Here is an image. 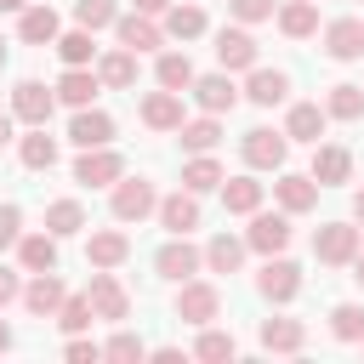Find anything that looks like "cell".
I'll use <instances>...</instances> for the list:
<instances>
[{
  "instance_id": "cell-1",
  "label": "cell",
  "mask_w": 364,
  "mask_h": 364,
  "mask_svg": "<svg viewBox=\"0 0 364 364\" xmlns=\"http://www.w3.org/2000/svg\"><path fill=\"white\" fill-rule=\"evenodd\" d=\"M108 210H114V222H142V216L159 210V193H154L148 176H119L114 193H108Z\"/></svg>"
},
{
  "instance_id": "cell-2",
  "label": "cell",
  "mask_w": 364,
  "mask_h": 364,
  "mask_svg": "<svg viewBox=\"0 0 364 364\" xmlns=\"http://www.w3.org/2000/svg\"><path fill=\"white\" fill-rule=\"evenodd\" d=\"M358 250H364V245H358V228H353V222H324V228L313 233V256H318L324 267H353Z\"/></svg>"
},
{
  "instance_id": "cell-3",
  "label": "cell",
  "mask_w": 364,
  "mask_h": 364,
  "mask_svg": "<svg viewBox=\"0 0 364 364\" xmlns=\"http://www.w3.org/2000/svg\"><path fill=\"white\" fill-rule=\"evenodd\" d=\"M239 154H245V165H250V171H284L290 136H284V131H267V125H256V131H245Z\"/></svg>"
},
{
  "instance_id": "cell-4",
  "label": "cell",
  "mask_w": 364,
  "mask_h": 364,
  "mask_svg": "<svg viewBox=\"0 0 364 364\" xmlns=\"http://www.w3.org/2000/svg\"><path fill=\"white\" fill-rule=\"evenodd\" d=\"M216 313H222V290L205 284V279H182V290H176V318H182V324H210Z\"/></svg>"
},
{
  "instance_id": "cell-5",
  "label": "cell",
  "mask_w": 364,
  "mask_h": 364,
  "mask_svg": "<svg viewBox=\"0 0 364 364\" xmlns=\"http://www.w3.org/2000/svg\"><path fill=\"white\" fill-rule=\"evenodd\" d=\"M119 176H125V159H119L114 148H80L74 182H85V188H114Z\"/></svg>"
},
{
  "instance_id": "cell-6",
  "label": "cell",
  "mask_w": 364,
  "mask_h": 364,
  "mask_svg": "<svg viewBox=\"0 0 364 364\" xmlns=\"http://www.w3.org/2000/svg\"><path fill=\"white\" fill-rule=\"evenodd\" d=\"M245 245L262 250V256H279L290 245V210H250V228H245Z\"/></svg>"
},
{
  "instance_id": "cell-7",
  "label": "cell",
  "mask_w": 364,
  "mask_h": 364,
  "mask_svg": "<svg viewBox=\"0 0 364 364\" xmlns=\"http://www.w3.org/2000/svg\"><path fill=\"white\" fill-rule=\"evenodd\" d=\"M154 267H159V279L182 284V279H193V273L205 267V250H193V245H188V233H171V245H159Z\"/></svg>"
},
{
  "instance_id": "cell-8",
  "label": "cell",
  "mask_w": 364,
  "mask_h": 364,
  "mask_svg": "<svg viewBox=\"0 0 364 364\" xmlns=\"http://www.w3.org/2000/svg\"><path fill=\"white\" fill-rule=\"evenodd\" d=\"M85 296H91V313H97V318H108V324H119V318L131 313V296H125V284H119L108 267H97V273H91Z\"/></svg>"
},
{
  "instance_id": "cell-9",
  "label": "cell",
  "mask_w": 364,
  "mask_h": 364,
  "mask_svg": "<svg viewBox=\"0 0 364 364\" xmlns=\"http://www.w3.org/2000/svg\"><path fill=\"white\" fill-rule=\"evenodd\" d=\"M51 108H57V91H46L40 80H17V85H11V114H17L23 125H46Z\"/></svg>"
},
{
  "instance_id": "cell-10",
  "label": "cell",
  "mask_w": 364,
  "mask_h": 364,
  "mask_svg": "<svg viewBox=\"0 0 364 364\" xmlns=\"http://www.w3.org/2000/svg\"><path fill=\"white\" fill-rule=\"evenodd\" d=\"M256 290H262L267 301H296V296H301V267L284 262V256H267V267L256 273Z\"/></svg>"
},
{
  "instance_id": "cell-11",
  "label": "cell",
  "mask_w": 364,
  "mask_h": 364,
  "mask_svg": "<svg viewBox=\"0 0 364 364\" xmlns=\"http://www.w3.org/2000/svg\"><path fill=\"white\" fill-rule=\"evenodd\" d=\"M68 301V290H63V279H57V267L51 273H34L28 284H23V307L34 313V318H57V307Z\"/></svg>"
},
{
  "instance_id": "cell-12",
  "label": "cell",
  "mask_w": 364,
  "mask_h": 364,
  "mask_svg": "<svg viewBox=\"0 0 364 364\" xmlns=\"http://www.w3.org/2000/svg\"><path fill=\"white\" fill-rule=\"evenodd\" d=\"M114 34H119V46H131L136 57L154 51V46H165V28H159L148 11H125V17H114Z\"/></svg>"
},
{
  "instance_id": "cell-13",
  "label": "cell",
  "mask_w": 364,
  "mask_h": 364,
  "mask_svg": "<svg viewBox=\"0 0 364 364\" xmlns=\"http://www.w3.org/2000/svg\"><path fill=\"white\" fill-rule=\"evenodd\" d=\"M68 142H74V148H108V142H114V119H108L102 108H74Z\"/></svg>"
},
{
  "instance_id": "cell-14",
  "label": "cell",
  "mask_w": 364,
  "mask_h": 364,
  "mask_svg": "<svg viewBox=\"0 0 364 364\" xmlns=\"http://www.w3.org/2000/svg\"><path fill=\"white\" fill-rule=\"evenodd\" d=\"M273 199H279V210H290V216H307V210L318 205V182H313V171H307V176L284 171V176L273 182Z\"/></svg>"
},
{
  "instance_id": "cell-15",
  "label": "cell",
  "mask_w": 364,
  "mask_h": 364,
  "mask_svg": "<svg viewBox=\"0 0 364 364\" xmlns=\"http://www.w3.org/2000/svg\"><path fill=\"white\" fill-rule=\"evenodd\" d=\"M216 63L222 68H256V34L239 23V28H222L216 34Z\"/></svg>"
},
{
  "instance_id": "cell-16",
  "label": "cell",
  "mask_w": 364,
  "mask_h": 364,
  "mask_svg": "<svg viewBox=\"0 0 364 364\" xmlns=\"http://www.w3.org/2000/svg\"><path fill=\"white\" fill-rule=\"evenodd\" d=\"M245 97L256 102V108H273V102H284L290 97V74L284 68H250V80H245Z\"/></svg>"
},
{
  "instance_id": "cell-17",
  "label": "cell",
  "mask_w": 364,
  "mask_h": 364,
  "mask_svg": "<svg viewBox=\"0 0 364 364\" xmlns=\"http://www.w3.org/2000/svg\"><path fill=\"white\" fill-rule=\"evenodd\" d=\"M142 125L148 131H182V91H148L142 97Z\"/></svg>"
},
{
  "instance_id": "cell-18",
  "label": "cell",
  "mask_w": 364,
  "mask_h": 364,
  "mask_svg": "<svg viewBox=\"0 0 364 364\" xmlns=\"http://www.w3.org/2000/svg\"><path fill=\"white\" fill-rule=\"evenodd\" d=\"M313 182H318V188L353 182V154H347L341 142H324V148H313Z\"/></svg>"
},
{
  "instance_id": "cell-19",
  "label": "cell",
  "mask_w": 364,
  "mask_h": 364,
  "mask_svg": "<svg viewBox=\"0 0 364 364\" xmlns=\"http://www.w3.org/2000/svg\"><path fill=\"white\" fill-rule=\"evenodd\" d=\"M159 228L165 233H193L199 228V193H188V188L182 193H165L159 199Z\"/></svg>"
},
{
  "instance_id": "cell-20",
  "label": "cell",
  "mask_w": 364,
  "mask_h": 364,
  "mask_svg": "<svg viewBox=\"0 0 364 364\" xmlns=\"http://www.w3.org/2000/svg\"><path fill=\"white\" fill-rule=\"evenodd\" d=\"M324 51H330L336 63L364 57V23H358V17H336V23L324 28Z\"/></svg>"
},
{
  "instance_id": "cell-21",
  "label": "cell",
  "mask_w": 364,
  "mask_h": 364,
  "mask_svg": "<svg viewBox=\"0 0 364 364\" xmlns=\"http://www.w3.org/2000/svg\"><path fill=\"white\" fill-rule=\"evenodd\" d=\"M97 80H102L108 91H125V85H136V51H131V46H114V51H102V57H97Z\"/></svg>"
},
{
  "instance_id": "cell-22",
  "label": "cell",
  "mask_w": 364,
  "mask_h": 364,
  "mask_svg": "<svg viewBox=\"0 0 364 364\" xmlns=\"http://www.w3.org/2000/svg\"><path fill=\"white\" fill-rule=\"evenodd\" d=\"M188 91H193V102H199L205 114H228V108L239 102V85H233L228 74H205V80H193Z\"/></svg>"
},
{
  "instance_id": "cell-23",
  "label": "cell",
  "mask_w": 364,
  "mask_h": 364,
  "mask_svg": "<svg viewBox=\"0 0 364 364\" xmlns=\"http://www.w3.org/2000/svg\"><path fill=\"white\" fill-rule=\"evenodd\" d=\"M97 91H102L97 68H63V80H57V102H68V108H91Z\"/></svg>"
},
{
  "instance_id": "cell-24",
  "label": "cell",
  "mask_w": 364,
  "mask_h": 364,
  "mask_svg": "<svg viewBox=\"0 0 364 364\" xmlns=\"http://www.w3.org/2000/svg\"><path fill=\"white\" fill-rule=\"evenodd\" d=\"M125 256H131V239H125L119 228H97L91 245H85V262H91V267H119Z\"/></svg>"
},
{
  "instance_id": "cell-25",
  "label": "cell",
  "mask_w": 364,
  "mask_h": 364,
  "mask_svg": "<svg viewBox=\"0 0 364 364\" xmlns=\"http://www.w3.org/2000/svg\"><path fill=\"white\" fill-rule=\"evenodd\" d=\"M324 119H330V114H324L318 102H296V108L284 114V136H290V142H318V136H324Z\"/></svg>"
},
{
  "instance_id": "cell-26",
  "label": "cell",
  "mask_w": 364,
  "mask_h": 364,
  "mask_svg": "<svg viewBox=\"0 0 364 364\" xmlns=\"http://www.w3.org/2000/svg\"><path fill=\"white\" fill-rule=\"evenodd\" d=\"M17 262L28 273H51L57 267V233H23L17 239Z\"/></svg>"
},
{
  "instance_id": "cell-27",
  "label": "cell",
  "mask_w": 364,
  "mask_h": 364,
  "mask_svg": "<svg viewBox=\"0 0 364 364\" xmlns=\"http://www.w3.org/2000/svg\"><path fill=\"white\" fill-rule=\"evenodd\" d=\"M301 341H307L301 318H262V347L267 353H301Z\"/></svg>"
},
{
  "instance_id": "cell-28",
  "label": "cell",
  "mask_w": 364,
  "mask_h": 364,
  "mask_svg": "<svg viewBox=\"0 0 364 364\" xmlns=\"http://www.w3.org/2000/svg\"><path fill=\"white\" fill-rule=\"evenodd\" d=\"M17 34H23L28 46H57V11H51V6H23Z\"/></svg>"
},
{
  "instance_id": "cell-29",
  "label": "cell",
  "mask_w": 364,
  "mask_h": 364,
  "mask_svg": "<svg viewBox=\"0 0 364 364\" xmlns=\"http://www.w3.org/2000/svg\"><path fill=\"white\" fill-rule=\"evenodd\" d=\"M222 205H228L233 216L262 210V182H256V176H222Z\"/></svg>"
},
{
  "instance_id": "cell-30",
  "label": "cell",
  "mask_w": 364,
  "mask_h": 364,
  "mask_svg": "<svg viewBox=\"0 0 364 364\" xmlns=\"http://www.w3.org/2000/svg\"><path fill=\"white\" fill-rule=\"evenodd\" d=\"M154 80L165 85V91H188L199 74H193V63H188V51H159V63H154Z\"/></svg>"
},
{
  "instance_id": "cell-31",
  "label": "cell",
  "mask_w": 364,
  "mask_h": 364,
  "mask_svg": "<svg viewBox=\"0 0 364 364\" xmlns=\"http://www.w3.org/2000/svg\"><path fill=\"white\" fill-rule=\"evenodd\" d=\"M17 159H23L28 171H51V165H57V142L46 136V125H28V136L17 142Z\"/></svg>"
},
{
  "instance_id": "cell-32",
  "label": "cell",
  "mask_w": 364,
  "mask_h": 364,
  "mask_svg": "<svg viewBox=\"0 0 364 364\" xmlns=\"http://www.w3.org/2000/svg\"><path fill=\"white\" fill-rule=\"evenodd\" d=\"M245 239H233V233H216L210 245H205V267L210 273H239V262H245Z\"/></svg>"
},
{
  "instance_id": "cell-33",
  "label": "cell",
  "mask_w": 364,
  "mask_h": 364,
  "mask_svg": "<svg viewBox=\"0 0 364 364\" xmlns=\"http://www.w3.org/2000/svg\"><path fill=\"white\" fill-rule=\"evenodd\" d=\"M182 148H193V154H210L216 142H222V114H205V119H182Z\"/></svg>"
},
{
  "instance_id": "cell-34",
  "label": "cell",
  "mask_w": 364,
  "mask_h": 364,
  "mask_svg": "<svg viewBox=\"0 0 364 364\" xmlns=\"http://www.w3.org/2000/svg\"><path fill=\"white\" fill-rule=\"evenodd\" d=\"M80 228H85V205H80V199H51V205H46V233L68 239V233H80Z\"/></svg>"
},
{
  "instance_id": "cell-35",
  "label": "cell",
  "mask_w": 364,
  "mask_h": 364,
  "mask_svg": "<svg viewBox=\"0 0 364 364\" xmlns=\"http://www.w3.org/2000/svg\"><path fill=\"white\" fill-rule=\"evenodd\" d=\"M182 188H188V193H210V188H222V165H216L210 154H193V159L182 165Z\"/></svg>"
},
{
  "instance_id": "cell-36",
  "label": "cell",
  "mask_w": 364,
  "mask_h": 364,
  "mask_svg": "<svg viewBox=\"0 0 364 364\" xmlns=\"http://www.w3.org/2000/svg\"><path fill=\"white\" fill-rule=\"evenodd\" d=\"M279 28H284L290 40H307V34H318V6H313V0H290V6L279 11Z\"/></svg>"
},
{
  "instance_id": "cell-37",
  "label": "cell",
  "mask_w": 364,
  "mask_h": 364,
  "mask_svg": "<svg viewBox=\"0 0 364 364\" xmlns=\"http://www.w3.org/2000/svg\"><path fill=\"white\" fill-rule=\"evenodd\" d=\"M57 57H63L68 68H85V63L97 57V40H91V28H74V34H57Z\"/></svg>"
},
{
  "instance_id": "cell-38",
  "label": "cell",
  "mask_w": 364,
  "mask_h": 364,
  "mask_svg": "<svg viewBox=\"0 0 364 364\" xmlns=\"http://www.w3.org/2000/svg\"><path fill=\"white\" fill-rule=\"evenodd\" d=\"M324 114H330V119H358V114H364V85H330Z\"/></svg>"
},
{
  "instance_id": "cell-39",
  "label": "cell",
  "mask_w": 364,
  "mask_h": 364,
  "mask_svg": "<svg viewBox=\"0 0 364 364\" xmlns=\"http://www.w3.org/2000/svg\"><path fill=\"white\" fill-rule=\"evenodd\" d=\"M330 336H336V341H364V307H358V301L330 307Z\"/></svg>"
},
{
  "instance_id": "cell-40",
  "label": "cell",
  "mask_w": 364,
  "mask_h": 364,
  "mask_svg": "<svg viewBox=\"0 0 364 364\" xmlns=\"http://www.w3.org/2000/svg\"><path fill=\"white\" fill-rule=\"evenodd\" d=\"M165 34H171V40L205 34V11H199V6H171V11H165Z\"/></svg>"
},
{
  "instance_id": "cell-41",
  "label": "cell",
  "mask_w": 364,
  "mask_h": 364,
  "mask_svg": "<svg viewBox=\"0 0 364 364\" xmlns=\"http://www.w3.org/2000/svg\"><path fill=\"white\" fill-rule=\"evenodd\" d=\"M193 353H199L205 364H222V358H233L239 347H233V336H228V330H210V324H199V341H193Z\"/></svg>"
},
{
  "instance_id": "cell-42",
  "label": "cell",
  "mask_w": 364,
  "mask_h": 364,
  "mask_svg": "<svg viewBox=\"0 0 364 364\" xmlns=\"http://www.w3.org/2000/svg\"><path fill=\"white\" fill-rule=\"evenodd\" d=\"M114 17H119V11H114V0H74V23H80V28H91V34H97V28H108Z\"/></svg>"
},
{
  "instance_id": "cell-43",
  "label": "cell",
  "mask_w": 364,
  "mask_h": 364,
  "mask_svg": "<svg viewBox=\"0 0 364 364\" xmlns=\"http://www.w3.org/2000/svg\"><path fill=\"white\" fill-rule=\"evenodd\" d=\"M91 318H97V313H91V296H68V301L57 307V324H63L68 336H80V330H85Z\"/></svg>"
},
{
  "instance_id": "cell-44",
  "label": "cell",
  "mask_w": 364,
  "mask_h": 364,
  "mask_svg": "<svg viewBox=\"0 0 364 364\" xmlns=\"http://www.w3.org/2000/svg\"><path fill=\"white\" fill-rule=\"evenodd\" d=\"M102 358H148V347H142V336L119 330V336H108V341H102Z\"/></svg>"
},
{
  "instance_id": "cell-45",
  "label": "cell",
  "mask_w": 364,
  "mask_h": 364,
  "mask_svg": "<svg viewBox=\"0 0 364 364\" xmlns=\"http://www.w3.org/2000/svg\"><path fill=\"white\" fill-rule=\"evenodd\" d=\"M228 11H233L239 23H267V17H273V0H228Z\"/></svg>"
},
{
  "instance_id": "cell-46",
  "label": "cell",
  "mask_w": 364,
  "mask_h": 364,
  "mask_svg": "<svg viewBox=\"0 0 364 364\" xmlns=\"http://www.w3.org/2000/svg\"><path fill=\"white\" fill-rule=\"evenodd\" d=\"M17 239H23V210L17 205H0V250L17 245Z\"/></svg>"
},
{
  "instance_id": "cell-47",
  "label": "cell",
  "mask_w": 364,
  "mask_h": 364,
  "mask_svg": "<svg viewBox=\"0 0 364 364\" xmlns=\"http://www.w3.org/2000/svg\"><path fill=\"white\" fill-rule=\"evenodd\" d=\"M63 353H68L74 364H91V358H102V347H97V341H85V336H68V347H63Z\"/></svg>"
},
{
  "instance_id": "cell-48",
  "label": "cell",
  "mask_w": 364,
  "mask_h": 364,
  "mask_svg": "<svg viewBox=\"0 0 364 364\" xmlns=\"http://www.w3.org/2000/svg\"><path fill=\"white\" fill-rule=\"evenodd\" d=\"M17 296H23L17 273H11V267H0V307H6V301H17Z\"/></svg>"
},
{
  "instance_id": "cell-49",
  "label": "cell",
  "mask_w": 364,
  "mask_h": 364,
  "mask_svg": "<svg viewBox=\"0 0 364 364\" xmlns=\"http://www.w3.org/2000/svg\"><path fill=\"white\" fill-rule=\"evenodd\" d=\"M136 11H148V17H165V11H171V0H136Z\"/></svg>"
},
{
  "instance_id": "cell-50",
  "label": "cell",
  "mask_w": 364,
  "mask_h": 364,
  "mask_svg": "<svg viewBox=\"0 0 364 364\" xmlns=\"http://www.w3.org/2000/svg\"><path fill=\"white\" fill-rule=\"evenodd\" d=\"M353 279H358V290H364V250L353 256Z\"/></svg>"
},
{
  "instance_id": "cell-51",
  "label": "cell",
  "mask_w": 364,
  "mask_h": 364,
  "mask_svg": "<svg viewBox=\"0 0 364 364\" xmlns=\"http://www.w3.org/2000/svg\"><path fill=\"white\" fill-rule=\"evenodd\" d=\"M11 142V114H0V148Z\"/></svg>"
},
{
  "instance_id": "cell-52",
  "label": "cell",
  "mask_w": 364,
  "mask_h": 364,
  "mask_svg": "<svg viewBox=\"0 0 364 364\" xmlns=\"http://www.w3.org/2000/svg\"><path fill=\"white\" fill-rule=\"evenodd\" d=\"M6 347H11V324L0 318V353H6Z\"/></svg>"
},
{
  "instance_id": "cell-53",
  "label": "cell",
  "mask_w": 364,
  "mask_h": 364,
  "mask_svg": "<svg viewBox=\"0 0 364 364\" xmlns=\"http://www.w3.org/2000/svg\"><path fill=\"white\" fill-rule=\"evenodd\" d=\"M353 216H358V222H364V188H358V193H353Z\"/></svg>"
},
{
  "instance_id": "cell-54",
  "label": "cell",
  "mask_w": 364,
  "mask_h": 364,
  "mask_svg": "<svg viewBox=\"0 0 364 364\" xmlns=\"http://www.w3.org/2000/svg\"><path fill=\"white\" fill-rule=\"evenodd\" d=\"M23 6H28V0H0V11H23Z\"/></svg>"
},
{
  "instance_id": "cell-55",
  "label": "cell",
  "mask_w": 364,
  "mask_h": 364,
  "mask_svg": "<svg viewBox=\"0 0 364 364\" xmlns=\"http://www.w3.org/2000/svg\"><path fill=\"white\" fill-rule=\"evenodd\" d=\"M0 63H6V40H0Z\"/></svg>"
}]
</instances>
